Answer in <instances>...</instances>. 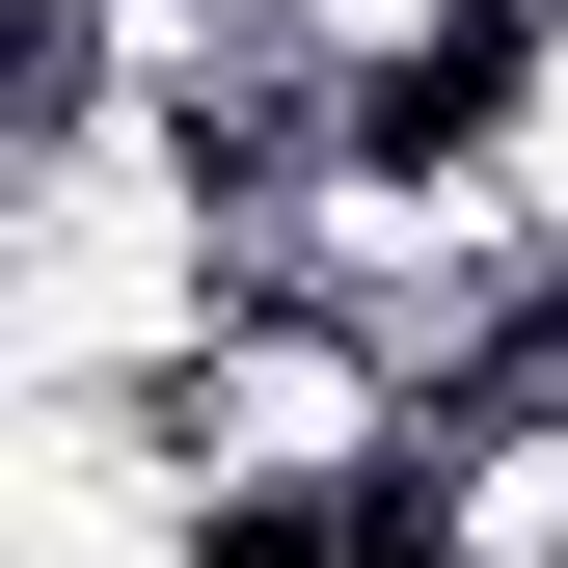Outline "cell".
I'll list each match as a JSON object with an SVG mask.
<instances>
[{"instance_id": "cell-2", "label": "cell", "mask_w": 568, "mask_h": 568, "mask_svg": "<svg viewBox=\"0 0 568 568\" xmlns=\"http://www.w3.org/2000/svg\"><path fill=\"white\" fill-rule=\"evenodd\" d=\"M271 28H298V54H325V82H352V109H379V82H434V54L487 28V0H271Z\"/></svg>"}, {"instance_id": "cell-3", "label": "cell", "mask_w": 568, "mask_h": 568, "mask_svg": "<svg viewBox=\"0 0 568 568\" xmlns=\"http://www.w3.org/2000/svg\"><path fill=\"white\" fill-rule=\"evenodd\" d=\"M0 28H54V0H0Z\"/></svg>"}, {"instance_id": "cell-1", "label": "cell", "mask_w": 568, "mask_h": 568, "mask_svg": "<svg viewBox=\"0 0 568 568\" xmlns=\"http://www.w3.org/2000/svg\"><path fill=\"white\" fill-rule=\"evenodd\" d=\"M406 541H434V568H568V406H434Z\"/></svg>"}]
</instances>
